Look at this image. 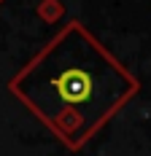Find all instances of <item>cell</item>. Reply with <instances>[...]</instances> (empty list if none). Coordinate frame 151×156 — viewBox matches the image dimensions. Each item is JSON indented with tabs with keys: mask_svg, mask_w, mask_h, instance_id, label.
Instances as JSON below:
<instances>
[{
	"mask_svg": "<svg viewBox=\"0 0 151 156\" xmlns=\"http://www.w3.org/2000/svg\"><path fill=\"white\" fill-rule=\"evenodd\" d=\"M35 14H38V19H43L46 24H57V22L65 19V3L62 0H38Z\"/></svg>",
	"mask_w": 151,
	"mask_h": 156,
	"instance_id": "7a4b0ae2",
	"label": "cell"
},
{
	"mask_svg": "<svg viewBox=\"0 0 151 156\" xmlns=\"http://www.w3.org/2000/svg\"><path fill=\"white\" fill-rule=\"evenodd\" d=\"M0 3H6V0H0Z\"/></svg>",
	"mask_w": 151,
	"mask_h": 156,
	"instance_id": "3957f363",
	"label": "cell"
},
{
	"mask_svg": "<svg viewBox=\"0 0 151 156\" xmlns=\"http://www.w3.org/2000/svg\"><path fill=\"white\" fill-rule=\"evenodd\" d=\"M140 92L138 76L78 19L8 78V94L60 140L81 151Z\"/></svg>",
	"mask_w": 151,
	"mask_h": 156,
	"instance_id": "6da1fadb",
	"label": "cell"
}]
</instances>
